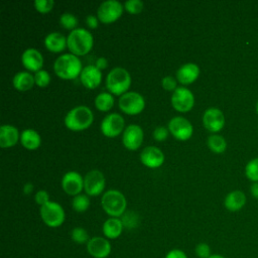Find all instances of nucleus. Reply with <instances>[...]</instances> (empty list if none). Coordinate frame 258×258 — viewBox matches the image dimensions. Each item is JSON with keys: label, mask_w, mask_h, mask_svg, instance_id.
I'll return each mask as SVG.
<instances>
[{"label": "nucleus", "mask_w": 258, "mask_h": 258, "mask_svg": "<svg viewBox=\"0 0 258 258\" xmlns=\"http://www.w3.org/2000/svg\"><path fill=\"white\" fill-rule=\"evenodd\" d=\"M123 12V5L117 0H107L100 4L97 15L104 23H110L117 20Z\"/></svg>", "instance_id": "6e6552de"}, {"label": "nucleus", "mask_w": 258, "mask_h": 258, "mask_svg": "<svg viewBox=\"0 0 258 258\" xmlns=\"http://www.w3.org/2000/svg\"><path fill=\"white\" fill-rule=\"evenodd\" d=\"M247 198L246 195L239 189H235L230 191L225 200H224V206L225 208L230 212H238L244 208L246 205Z\"/></svg>", "instance_id": "412c9836"}, {"label": "nucleus", "mask_w": 258, "mask_h": 258, "mask_svg": "<svg viewBox=\"0 0 258 258\" xmlns=\"http://www.w3.org/2000/svg\"><path fill=\"white\" fill-rule=\"evenodd\" d=\"M86 23H87V25H88L89 27H91V28H96V27H98V19H97V17H96L95 15H93V14H90V15H88V16L86 17Z\"/></svg>", "instance_id": "a19ab883"}, {"label": "nucleus", "mask_w": 258, "mask_h": 258, "mask_svg": "<svg viewBox=\"0 0 258 258\" xmlns=\"http://www.w3.org/2000/svg\"><path fill=\"white\" fill-rule=\"evenodd\" d=\"M203 123L206 129H208L210 132H219L225 125L224 113L218 108H209L203 115Z\"/></svg>", "instance_id": "f8f14e48"}, {"label": "nucleus", "mask_w": 258, "mask_h": 258, "mask_svg": "<svg viewBox=\"0 0 258 258\" xmlns=\"http://www.w3.org/2000/svg\"><path fill=\"white\" fill-rule=\"evenodd\" d=\"M18 138V130L13 125L5 124L0 127V146L2 148H7L15 145Z\"/></svg>", "instance_id": "4be33fe9"}, {"label": "nucleus", "mask_w": 258, "mask_h": 258, "mask_svg": "<svg viewBox=\"0 0 258 258\" xmlns=\"http://www.w3.org/2000/svg\"><path fill=\"white\" fill-rule=\"evenodd\" d=\"M171 104L179 112L189 111L195 104L194 94L184 87H177L172 93Z\"/></svg>", "instance_id": "1a4fd4ad"}, {"label": "nucleus", "mask_w": 258, "mask_h": 258, "mask_svg": "<svg viewBox=\"0 0 258 258\" xmlns=\"http://www.w3.org/2000/svg\"><path fill=\"white\" fill-rule=\"evenodd\" d=\"M61 187L68 195L78 196L84 187V179L80 173L69 171L62 176Z\"/></svg>", "instance_id": "dca6fc26"}, {"label": "nucleus", "mask_w": 258, "mask_h": 258, "mask_svg": "<svg viewBox=\"0 0 258 258\" xmlns=\"http://www.w3.org/2000/svg\"><path fill=\"white\" fill-rule=\"evenodd\" d=\"M245 175L252 182H258V157L248 161L245 166Z\"/></svg>", "instance_id": "c85d7f7f"}, {"label": "nucleus", "mask_w": 258, "mask_h": 258, "mask_svg": "<svg viewBox=\"0 0 258 258\" xmlns=\"http://www.w3.org/2000/svg\"><path fill=\"white\" fill-rule=\"evenodd\" d=\"M59 22H60L62 27L67 28V29H73L74 30L76 25L78 24V19L74 14L66 12V13H62L60 15Z\"/></svg>", "instance_id": "2f4dec72"}, {"label": "nucleus", "mask_w": 258, "mask_h": 258, "mask_svg": "<svg viewBox=\"0 0 258 258\" xmlns=\"http://www.w3.org/2000/svg\"><path fill=\"white\" fill-rule=\"evenodd\" d=\"M54 73L61 79L72 80L82 73V62L80 58L73 53L59 55L53 63Z\"/></svg>", "instance_id": "f257e3e1"}, {"label": "nucleus", "mask_w": 258, "mask_h": 258, "mask_svg": "<svg viewBox=\"0 0 258 258\" xmlns=\"http://www.w3.org/2000/svg\"><path fill=\"white\" fill-rule=\"evenodd\" d=\"M123 144L130 150L137 149L143 141V130L139 125L130 124L123 132Z\"/></svg>", "instance_id": "2eb2a0df"}, {"label": "nucleus", "mask_w": 258, "mask_h": 258, "mask_svg": "<svg viewBox=\"0 0 258 258\" xmlns=\"http://www.w3.org/2000/svg\"><path fill=\"white\" fill-rule=\"evenodd\" d=\"M168 135V129L164 126H158L153 131V137L157 141H163Z\"/></svg>", "instance_id": "4c0bfd02"}, {"label": "nucleus", "mask_w": 258, "mask_h": 258, "mask_svg": "<svg viewBox=\"0 0 258 258\" xmlns=\"http://www.w3.org/2000/svg\"><path fill=\"white\" fill-rule=\"evenodd\" d=\"M33 190V184L31 182H27L23 186V192L25 195H29Z\"/></svg>", "instance_id": "c03bdc74"}, {"label": "nucleus", "mask_w": 258, "mask_h": 258, "mask_svg": "<svg viewBox=\"0 0 258 258\" xmlns=\"http://www.w3.org/2000/svg\"><path fill=\"white\" fill-rule=\"evenodd\" d=\"M105 187L104 174L98 170L93 169L89 171L84 177V188L89 196H98Z\"/></svg>", "instance_id": "9b49d317"}, {"label": "nucleus", "mask_w": 258, "mask_h": 258, "mask_svg": "<svg viewBox=\"0 0 258 258\" xmlns=\"http://www.w3.org/2000/svg\"><path fill=\"white\" fill-rule=\"evenodd\" d=\"M82 84L88 89H95L97 88L102 80V73L101 70L98 69L96 66L89 64L82 70L80 75Z\"/></svg>", "instance_id": "a211bd4d"}, {"label": "nucleus", "mask_w": 258, "mask_h": 258, "mask_svg": "<svg viewBox=\"0 0 258 258\" xmlns=\"http://www.w3.org/2000/svg\"><path fill=\"white\" fill-rule=\"evenodd\" d=\"M164 258H187V256L180 249H172L166 253Z\"/></svg>", "instance_id": "ea45409f"}, {"label": "nucleus", "mask_w": 258, "mask_h": 258, "mask_svg": "<svg viewBox=\"0 0 258 258\" xmlns=\"http://www.w3.org/2000/svg\"><path fill=\"white\" fill-rule=\"evenodd\" d=\"M44 45L50 51L59 52L66 47L67 38L59 32H50L44 38Z\"/></svg>", "instance_id": "5701e85b"}, {"label": "nucleus", "mask_w": 258, "mask_h": 258, "mask_svg": "<svg viewBox=\"0 0 258 258\" xmlns=\"http://www.w3.org/2000/svg\"><path fill=\"white\" fill-rule=\"evenodd\" d=\"M34 80H35V84L37 86H39V87H46L49 84V82H50V76H49V74L46 71L40 70V71L35 73Z\"/></svg>", "instance_id": "473e14b6"}, {"label": "nucleus", "mask_w": 258, "mask_h": 258, "mask_svg": "<svg viewBox=\"0 0 258 258\" xmlns=\"http://www.w3.org/2000/svg\"><path fill=\"white\" fill-rule=\"evenodd\" d=\"M124 128V119L120 114L111 113L105 116L101 123V131L107 137H115Z\"/></svg>", "instance_id": "ddd939ff"}, {"label": "nucleus", "mask_w": 258, "mask_h": 258, "mask_svg": "<svg viewBox=\"0 0 258 258\" xmlns=\"http://www.w3.org/2000/svg\"><path fill=\"white\" fill-rule=\"evenodd\" d=\"M195 252L199 258H209L212 255L211 247L207 243H199L195 248Z\"/></svg>", "instance_id": "f704fd0d"}, {"label": "nucleus", "mask_w": 258, "mask_h": 258, "mask_svg": "<svg viewBox=\"0 0 258 258\" xmlns=\"http://www.w3.org/2000/svg\"><path fill=\"white\" fill-rule=\"evenodd\" d=\"M13 86L18 91H27L32 88L35 83L34 77L28 72H19L17 73L12 80Z\"/></svg>", "instance_id": "393cba45"}, {"label": "nucleus", "mask_w": 258, "mask_h": 258, "mask_svg": "<svg viewBox=\"0 0 258 258\" xmlns=\"http://www.w3.org/2000/svg\"><path fill=\"white\" fill-rule=\"evenodd\" d=\"M107 66H108V60H107L105 57L101 56V57L97 58V60H96V67H97L98 69L102 70V69L107 68Z\"/></svg>", "instance_id": "79ce46f5"}, {"label": "nucleus", "mask_w": 258, "mask_h": 258, "mask_svg": "<svg viewBox=\"0 0 258 258\" xmlns=\"http://www.w3.org/2000/svg\"><path fill=\"white\" fill-rule=\"evenodd\" d=\"M71 238L77 244H85L89 242V234L82 227H76L71 232Z\"/></svg>", "instance_id": "7c9ffc66"}, {"label": "nucleus", "mask_w": 258, "mask_h": 258, "mask_svg": "<svg viewBox=\"0 0 258 258\" xmlns=\"http://www.w3.org/2000/svg\"><path fill=\"white\" fill-rule=\"evenodd\" d=\"M131 85V77L128 71L117 67L109 72L106 78L107 89L115 95H123Z\"/></svg>", "instance_id": "39448f33"}, {"label": "nucleus", "mask_w": 258, "mask_h": 258, "mask_svg": "<svg viewBox=\"0 0 258 258\" xmlns=\"http://www.w3.org/2000/svg\"><path fill=\"white\" fill-rule=\"evenodd\" d=\"M161 85L163 87L164 90L166 91H174L177 87H176V80L171 77V76H166L162 79L161 81Z\"/></svg>", "instance_id": "e433bc0d"}, {"label": "nucleus", "mask_w": 258, "mask_h": 258, "mask_svg": "<svg viewBox=\"0 0 258 258\" xmlns=\"http://www.w3.org/2000/svg\"><path fill=\"white\" fill-rule=\"evenodd\" d=\"M35 202H36V204H38L40 206H43L46 203H48L49 202V196H48L47 191H45V190H38L35 194Z\"/></svg>", "instance_id": "58836bf2"}, {"label": "nucleus", "mask_w": 258, "mask_h": 258, "mask_svg": "<svg viewBox=\"0 0 258 258\" xmlns=\"http://www.w3.org/2000/svg\"><path fill=\"white\" fill-rule=\"evenodd\" d=\"M209 258H226V257H224L223 255H220V254H212Z\"/></svg>", "instance_id": "a18cd8bd"}, {"label": "nucleus", "mask_w": 258, "mask_h": 258, "mask_svg": "<svg viewBox=\"0 0 258 258\" xmlns=\"http://www.w3.org/2000/svg\"><path fill=\"white\" fill-rule=\"evenodd\" d=\"M72 206L74 210L78 213H83L87 211V209L90 206V200L86 195H78L73 199Z\"/></svg>", "instance_id": "c756f323"}, {"label": "nucleus", "mask_w": 258, "mask_h": 258, "mask_svg": "<svg viewBox=\"0 0 258 258\" xmlns=\"http://www.w3.org/2000/svg\"><path fill=\"white\" fill-rule=\"evenodd\" d=\"M170 133L178 140H187L192 135V125L184 117H173L168 123Z\"/></svg>", "instance_id": "9d476101"}, {"label": "nucleus", "mask_w": 258, "mask_h": 258, "mask_svg": "<svg viewBox=\"0 0 258 258\" xmlns=\"http://www.w3.org/2000/svg\"><path fill=\"white\" fill-rule=\"evenodd\" d=\"M200 75V68L194 62H186L178 68L176 71L177 81L183 85L195 82Z\"/></svg>", "instance_id": "aec40b11"}, {"label": "nucleus", "mask_w": 258, "mask_h": 258, "mask_svg": "<svg viewBox=\"0 0 258 258\" xmlns=\"http://www.w3.org/2000/svg\"><path fill=\"white\" fill-rule=\"evenodd\" d=\"M255 111H256V113H257V115H258V100H257L256 105H255Z\"/></svg>", "instance_id": "49530a36"}, {"label": "nucleus", "mask_w": 258, "mask_h": 258, "mask_svg": "<svg viewBox=\"0 0 258 258\" xmlns=\"http://www.w3.org/2000/svg\"><path fill=\"white\" fill-rule=\"evenodd\" d=\"M144 106V98L137 92H126L119 98V108L129 115L140 113Z\"/></svg>", "instance_id": "0eeeda50"}, {"label": "nucleus", "mask_w": 258, "mask_h": 258, "mask_svg": "<svg viewBox=\"0 0 258 258\" xmlns=\"http://www.w3.org/2000/svg\"><path fill=\"white\" fill-rule=\"evenodd\" d=\"M54 2L52 0H35L34 6L37 11L41 13H45L51 10Z\"/></svg>", "instance_id": "c9c22d12"}, {"label": "nucleus", "mask_w": 258, "mask_h": 258, "mask_svg": "<svg viewBox=\"0 0 258 258\" xmlns=\"http://www.w3.org/2000/svg\"><path fill=\"white\" fill-rule=\"evenodd\" d=\"M40 217L45 225L51 228L59 227L64 222V211L55 202H48L40 208Z\"/></svg>", "instance_id": "423d86ee"}, {"label": "nucleus", "mask_w": 258, "mask_h": 258, "mask_svg": "<svg viewBox=\"0 0 258 258\" xmlns=\"http://www.w3.org/2000/svg\"><path fill=\"white\" fill-rule=\"evenodd\" d=\"M111 250L110 242L103 237L90 238L87 243V251L94 258H106L110 255Z\"/></svg>", "instance_id": "4468645a"}, {"label": "nucleus", "mask_w": 258, "mask_h": 258, "mask_svg": "<svg viewBox=\"0 0 258 258\" xmlns=\"http://www.w3.org/2000/svg\"><path fill=\"white\" fill-rule=\"evenodd\" d=\"M123 223L118 218H110L103 224V233L108 239L118 238L123 231Z\"/></svg>", "instance_id": "b1692460"}, {"label": "nucleus", "mask_w": 258, "mask_h": 258, "mask_svg": "<svg viewBox=\"0 0 258 258\" xmlns=\"http://www.w3.org/2000/svg\"><path fill=\"white\" fill-rule=\"evenodd\" d=\"M21 61L23 66L33 72L40 71L42 63H43V57L41 53L35 49V48H27L23 51L21 55Z\"/></svg>", "instance_id": "6ab92c4d"}, {"label": "nucleus", "mask_w": 258, "mask_h": 258, "mask_svg": "<svg viewBox=\"0 0 258 258\" xmlns=\"http://www.w3.org/2000/svg\"><path fill=\"white\" fill-rule=\"evenodd\" d=\"M141 162L150 168L159 167L164 161L162 151L155 146H147L140 153Z\"/></svg>", "instance_id": "f3484780"}, {"label": "nucleus", "mask_w": 258, "mask_h": 258, "mask_svg": "<svg viewBox=\"0 0 258 258\" xmlns=\"http://www.w3.org/2000/svg\"><path fill=\"white\" fill-rule=\"evenodd\" d=\"M94 116L87 106H77L67 113L66 126L73 131H81L88 128L93 122Z\"/></svg>", "instance_id": "7ed1b4c3"}, {"label": "nucleus", "mask_w": 258, "mask_h": 258, "mask_svg": "<svg viewBox=\"0 0 258 258\" xmlns=\"http://www.w3.org/2000/svg\"><path fill=\"white\" fill-rule=\"evenodd\" d=\"M21 144L27 149H36L41 142L39 134L33 129H25L20 135Z\"/></svg>", "instance_id": "a878e982"}, {"label": "nucleus", "mask_w": 258, "mask_h": 258, "mask_svg": "<svg viewBox=\"0 0 258 258\" xmlns=\"http://www.w3.org/2000/svg\"><path fill=\"white\" fill-rule=\"evenodd\" d=\"M250 194L253 198L258 200V182H252L250 185Z\"/></svg>", "instance_id": "37998d69"}, {"label": "nucleus", "mask_w": 258, "mask_h": 258, "mask_svg": "<svg viewBox=\"0 0 258 258\" xmlns=\"http://www.w3.org/2000/svg\"><path fill=\"white\" fill-rule=\"evenodd\" d=\"M208 147L215 153H223L227 148V141L222 135L212 134L207 140Z\"/></svg>", "instance_id": "bb28decb"}, {"label": "nucleus", "mask_w": 258, "mask_h": 258, "mask_svg": "<svg viewBox=\"0 0 258 258\" xmlns=\"http://www.w3.org/2000/svg\"><path fill=\"white\" fill-rule=\"evenodd\" d=\"M114 105V98L110 93L102 92L95 99V106L100 111H108Z\"/></svg>", "instance_id": "cd10ccee"}, {"label": "nucleus", "mask_w": 258, "mask_h": 258, "mask_svg": "<svg viewBox=\"0 0 258 258\" xmlns=\"http://www.w3.org/2000/svg\"><path fill=\"white\" fill-rule=\"evenodd\" d=\"M67 45L73 54L84 55L93 46V35L85 28H75L67 37Z\"/></svg>", "instance_id": "f03ea898"}, {"label": "nucleus", "mask_w": 258, "mask_h": 258, "mask_svg": "<svg viewBox=\"0 0 258 258\" xmlns=\"http://www.w3.org/2000/svg\"><path fill=\"white\" fill-rule=\"evenodd\" d=\"M103 210L112 218L120 217L126 209V199L124 195L117 189L107 190L101 199Z\"/></svg>", "instance_id": "20e7f679"}, {"label": "nucleus", "mask_w": 258, "mask_h": 258, "mask_svg": "<svg viewBox=\"0 0 258 258\" xmlns=\"http://www.w3.org/2000/svg\"><path fill=\"white\" fill-rule=\"evenodd\" d=\"M124 7L130 13H139L143 9V2L141 0H127Z\"/></svg>", "instance_id": "72a5a7b5"}]
</instances>
